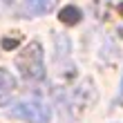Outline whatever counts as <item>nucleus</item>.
Segmentation results:
<instances>
[{
	"mask_svg": "<svg viewBox=\"0 0 123 123\" xmlns=\"http://www.w3.org/2000/svg\"><path fill=\"white\" fill-rule=\"evenodd\" d=\"M7 114L27 123H49L52 105L47 101H43L40 96H27V98H20L18 103H13L7 110Z\"/></svg>",
	"mask_w": 123,
	"mask_h": 123,
	"instance_id": "obj_1",
	"label": "nucleus"
},
{
	"mask_svg": "<svg viewBox=\"0 0 123 123\" xmlns=\"http://www.w3.org/2000/svg\"><path fill=\"white\" fill-rule=\"evenodd\" d=\"M16 67L27 81H43L45 78V56L38 43H29L16 58Z\"/></svg>",
	"mask_w": 123,
	"mask_h": 123,
	"instance_id": "obj_2",
	"label": "nucleus"
},
{
	"mask_svg": "<svg viewBox=\"0 0 123 123\" xmlns=\"http://www.w3.org/2000/svg\"><path fill=\"white\" fill-rule=\"evenodd\" d=\"M54 45H56V54H54L56 65L61 67V72H72L74 65H72V54H69V38L63 34H56Z\"/></svg>",
	"mask_w": 123,
	"mask_h": 123,
	"instance_id": "obj_3",
	"label": "nucleus"
},
{
	"mask_svg": "<svg viewBox=\"0 0 123 123\" xmlns=\"http://www.w3.org/2000/svg\"><path fill=\"white\" fill-rule=\"evenodd\" d=\"M56 7V0H25L18 9L20 18H36V16H45L47 11H52Z\"/></svg>",
	"mask_w": 123,
	"mask_h": 123,
	"instance_id": "obj_4",
	"label": "nucleus"
},
{
	"mask_svg": "<svg viewBox=\"0 0 123 123\" xmlns=\"http://www.w3.org/2000/svg\"><path fill=\"white\" fill-rule=\"evenodd\" d=\"M13 92H16V76L9 69H0V105H7Z\"/></svg>",
	"mask_w": 123,
	"mask_h": 123,
	"instance_id": "obj_5",
	"label": "nucleus"
},
{
	"mask_svg": "<svg viewBox=\"0 0 123 123\" xmlns=\"http://www.w3.org/2000/svg\"><path fill=\"white\" fill-rule=\"evenodd\" d=\"M61 20L65 25H76L78 20H81V11H78L76 7H65L61 11Z\"/></svg>",
	"mask_w": 123,
	"mask_h": 123,
	"instance_id": "obj_6",
	"label": "nucleus"
},
{
	"mask_svg": "<svg viewBox=\"0 0 123 123\" xmlns=\"http://www.w3.org/2000/svg\"><path fill=\"white\" fill-rule=\"evenodd\" d=\"M117 103H123V78H121V90H119V98H117Z\"/></svg>",
	"mask_w": 123,
	"mask_h": 123,
	"instance_id": "obj_7",
	"label": "nucleus"
}]
</instances>
